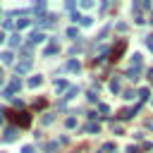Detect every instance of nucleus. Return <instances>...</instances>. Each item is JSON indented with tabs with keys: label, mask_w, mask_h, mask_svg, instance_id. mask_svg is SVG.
<instances>
[{
	"label": "nucleus",
	"mask_w": 153,
	"mask_h": 153,
	"mask_svg": "<svg viewBox=\"0 0 153 153\" xmlns=\"http://www.w3.org/2000/svg\"><path fill=\"white\" fill-rule=\"evenodd\" d=\"M76 93H79V88H76V86H69V88L65 91V96H62V98L57 100V105H65L67 100H72V98H76Z\"/></svg>",
	"instance_id": "1"
},
{
	"label": "nucleus",
	"mask_w": 153,
	"mask_h": 153,
	"mask_svg": "<svg viewBox=\"0 0 153 153\" xmlns=\"http://www.w3.org/2000/svg\"><path fill=\"white\" fill-rule=\"evenodd\" d=\"M17 136H19V129H17V127H7V129H5V134H2V141H5V143H10V141H14Z\"/></svg>",
	"instance_id": "2"
},
{
	"label": "nucleus",
	"mask_w": 153,
	"mask_h": 153,
	"mask_svg": "<svg viewBox=\"0 0 153 153\" xmlns=\"http://www.w3.org/2000/svg\"><path fill=\"white\" fill-rule=\"evenodd\" d=\"M29 69H31V60H22V62L14 65V72H17V74H26Z\"/></svg>",
	"instance_id": "3"
},
{
	"label": "nucleus",
	"mask_w": 153,
	"mask_h": 153,
	"mask_svg": "<svg viewBox=\"0 0 153 153\" xmlns=\"http://www.w3.org/2000/svg\"><path fill=\"white\" fill-rule=\"evenodd\" d=\"M14 120H17L19 127H29V124H31V115H29V112H17Z\"/></svg>",
	"instance_id": "4"
},
{
	"label": "nucleus",
	"mask_w": 153,
	"mask_h": 153,
	"mask_svg": "<svg viewBox=\"0 0 153 153\" xmlns=\"http://www.w3.org/2000/svg\"><path fill=\"white\" fill-rule=\"evenodd\" d=\"M45 41V33H41V31H33L31 36H29V43L31 45H36V43H43Z\"/></svg>",
	"instance_id": "5"
},
{
	"label": "nucleus",
	"mask_w": 153,
	"mask_h": 153,
	"mask_svg": "<svg viewBox=\"0 0 153 153\" xmlns=\"http://www.w3.org/2000/svg\"><path fill=\"white\" fill-rule=\"evenodd\" d=\"M7 43H10L12 48H17V45H22V33H17V31H14V33H12L10 38H7Z\"/></svg>",
	"instance_id": "6"
},
{
	"label": "nucleus",
	"mask_w": 153,
	"mask_h": 153,
	"mask_svg": "<svg viewBox=\"0 0 153 153\" xmlns=\"http://www.w3.org/2000/svg\"><path fill=\"white\" fill-rule=\"evenodd\" d=\"M41 84H43V76H41V74H33V76L29 79V88H38Z\"/></svg>",
	"instance_id": "7"
},
{
	"label": "nucleus",
	"mask_w": 153,
	"mask_h": 153,
	"mask_svg": "<svg viewBox=\"0 0 153 153\" xmlns=\"http://www.w3.org/2000/svg\"><path fill=\"white\" fill-rule=\"evenodd\" d=\"M53 86H55V91H57V93H62V91H67V88H69V84H67L65 79H55V84H53Z\"/></svg>",
	"instance_id": "8"
},
{
	"label": "nucleus",
	"mask_w": 153,
	"mask_h": 153,
	"mask_svg": "<svg viewBox=\"0 0 153 153\" xmlns=\"http://www.w3.org/2000/svg\"><path fill=\"white\" fill-rule=\"evenodd\" d=\"M19 88H22V81H19V79H12V81H10V86H7L5 91L12 96V93H14V91H19Z\"/></svg>",
	"instance_id": "9"
},
{
	"label": "nucleus",
	"mask_w": 153,
	"mask_h": 153,
	"mask_svg": "<svg viewBox=\"0 0 153 153\" xmlns=\"http://www.w3.org/2000/svg\"><path fill=\"white\" fill-rule=\"evenodd\" d=\"M26 26H31V19H17V22H14V29H17V33H19L22 29H26Z\"/></svg>",
	"instance_id": "10"
},
{
	"label": "nucleus",
	"mask_w": 153,
	"mask_h": 153,
	"mask_svg": "<svg viewBox=\"0 0 153 153\" xmlns=\"http://www.w3.org/2000/svg\"><path fill=\"white\" fill-rule=\"evenodd\" d=\"M139 72H141V67H129V69H127V79L136 81V79H139Z\"/></svg>",
	"instance_id": "11"
},
{
	"label": "nucleus",
	"mask_w": 153,
	"mask_h": 153,
	"mask_svg": "<svg viewBox=\"0 0 153 153\" xmlns=\"http://www.w3.org/2000/svg\"><path fill=\"white\" fill-rule=\"evenodd\" d=\"M134 115H136V108H124V110L120 112V117H122V120H131Z\"/></svg>",
	"instance_id": "12"
},
{
	"label": "nucleus",
	"mask_w": 153,
	"mask_h": 153,
	"mask_svg": "<svg viewBox=\"0 0 153 153\" xmlns=\"http://www.w3.org/2000/svg\"><path fill=\"white\" fill-rule=\"evenodd\" d=\"M55 53H60V45H57V43H50V45L43 50V55H45V57H48V55H55Z\"/></svg>",
	"instance_id": "13"
},
{
	"label": "nucleus",
	"mask_w": 153,
	"mask_h": 153,
	"mask_svg": "<svg viewBox=\"0 0 153 153\" xmlns=\"http://www.w3.org/2000/svg\"><path fill=\"white\" fill-rule=\"evenodd\" d=\"M0 57H2V62H5V65H12V62H14V55H12L10 50H5V53H0Z\"/></svg>",
	"instance_id": "14"
},
{
	"label": "nucleus",
	"mask_w": 153,
	"mask_h": 153,
	"mask_svg": "<svg viewBox=\"0 0 153 153\" xmlns=\"http://www.w3.org/2000/svg\"><path fill=\"white\" fill-rule=\"evenodd\" d=\"M67 69H69V72H79V69H81L79 60H69V62H67Z\"/></svg>",
	"instance_id": "15"
},
{
	"label": "nucleus",
	"mask_w": 153,
	"mask_h": 153,
	"mask_svg": "<svg viewBox=\"0 0 153 153\" xmlns=\"http://www.w3.org/2000/svg\"><path fill=\"white\" fill-rule=\"evenodd\" d=\"M108 86H110V91H112V93H120V88H122V84H120V79H112V81H110Z\"/></svg>",
	"instance_id": "16"
},
{
	"label": "nucleus",
	"mask_w": 153,
	"mask_h": 153,
	"mask_svg": "<svg viewBox=\"0 0 153 153\" xmlns=\"http://www.w3.org/2000/svg\"><path fill=\"white\" fill-rule=\"evenodd\" d=\"M41 122H43V124H53V122H55V112H45V115L41 117Z\"/></svg>",
	"instance_id": "17"
},
{
	"label": "nucleus",
	"mask_w": 153,
	"mask_h": 153,
	"mask_svg": "<svg viewBox=\"0 0 153 153\" xmlns=\"http://www.w3.org/2000/svg\"><path fill=\"white\" fill-rule=\"evenodd\" d=\"M43 151H45V153H55V151H57V141H48V143L43 146Z\"/></svg>",
	"instance_id": "18"
},
{
	"label": "nucleus",
	"mask_w": 153,
	"mask_h": 153,
	"mask_svg": "<svg viewBox=\"0 0 153 153\" xmlns=\"http://www.w3.org/2000/svg\"><path fill=\"white\" fill-rule=\"evenodd\" d=\"M84 131H88V134H98V131H100V127L91 122V124H86V127H84Z\"/></svg>",
	"instance_id": "19"
},
{
	"label": "nucleus",
	"mask_w": 153,
	"mask_h": 153,
	"mask_svg": "<svg viewBox=\"0 0 153 153\" xmlns=\"http://www.w3.org/2000/svg\"><path fill=\"white\" fill-rule=\"evenodd\" d=\"M67 36L76 41V38H79V29H76V26H69V29H67Z\"/></svg>",
	"instance_id": "20"
},
{
	"label": "nucleus",
	"mask_w": 153,
	"mask_h": 153,
	"mask_svg": "<svg viewBox=\"0 0 153 153\" xmlns=\"http://www.w3.org/2000/svg\"><path fill=\"white\" fill-rule=\"evenodd\" d=\"M122 50H124V41H120V43H117V48L112 50V60H117V55H120Z\"/></svg>",
	"instance_id": "21"
},
{
	"label": "nucleus",
	"mask_w": 153,
	"mask_h": 153,
	"mask_svg": "<svg viewBox=\"0 0 153 153\" xmlns=\"http://www.w3.org/2000/svg\"><path fill=\"white\" fill-rule=\"evenodd\" d=\"M65 127H67V129H74V127H76V117H67V120H65Z\"/></svg>",
	"instance_id": "22"
},
{
	"label": "nucleus",
	"mask_w": 153,
	"mask_h": 153,
	"mask_svg": "<svg viewBox=\"0 0 153 153\" xmlns=\"http://www.w3.org/2000/svg\"><path fill=\"white\" fill-rule=\"evenodd\" d=\"M79 22H81V26H91L93 24V17H81Z\"/></svg>",
	"instance_id": "23"
},
{
	"label": "nucleus",
	"mask_w": 153,
	"mask_h": 153,
	"mask_svg": "<svg viewBox=\"0 0 153 153\" xmlns=\"http://www.w3.org/2000/svg\"><path fill=\"white\" fill-rule=\"evenodd\" d=\"M86 98H88L91 103H98V93H96V91H88V93H86Z\"/></svg>",
	"instance_id": "24"
},
{
	"label": "nucleus",
	"mask_w": 153,
	"mask_h": 153,
	"mask_svg": "<svg viewBox=\"0 0 153 153\" xmlns=\"http://www.w3.org/2000/svg\"><path fill=\"white\" fill-rule=\"evenodd\" d=\"M139 98L141 100H148V88H139Z\"/></svg>",
	"instance_id": "25"
},
{
	"label": "nucleus",
	"mask_w": 153,
	"mask_h": 153,
	"mask_svg": "<svg viewBox=\"0 0 153 153\" xmlns=\"http://www.w3.org/2000/svg\"><path fill=\"white\" fill-rule=\"evenodd\" d=\"M33 12H45V2H38V5H33Z\"/></svg>",
	"instance_id": "26"
},
{
	"label": "nucleus",
	"mask_w": 153,
	"mask_h": 153,
	"mask_svg": "<svg viewBox=\"0 0 153 153\" xmlns=\"http://www.w3.org/2000/svg\"><path fill=\"white\" fill-rule=\"evenodd\" d=\"M122 98H124V100H134V91H124Z\"/></svg>",
	"instance_id": "27"
},
{
	"label": "nucleus",
	"mask_w": 153,
	"mask_h": 153,
	"mask_svg": "<svg viewBox=\"0 0 153 153\" xmlns=\"http://www.w3.org/2000/svg\"><path fill=\"white\" fill-rule=\"evenodd\" d=\"M98 110H100V112H103V115H108V112H110V108H108V105H105V103H98Z\"/></svg>",
	"instance_id": "28"
},
{
	"label": "nucleus",
	"mask_w": 153,
	"mask_h": 153,
	"mask_svg": "<svg viewBox=\"0 0 153 153\" xmlns=\"http://www.w3.org/2000/svg\"><path fill=\"white\" fill-rule=\"evenodd\" d=\"M103 151H115V143H112V141H108V143H103Z\"/></svg>",
	"instance_id": "29"
},
{
	"label": "nucleus",
	"mask_w": 153,
	"mask_h": 153,
	"mask_svg": "<svg viewBox=\"0 0 153 153\" xmlns=\"http://www.w3.org/2000/svg\"><path fill=\"white\" fill-rule=\"evenodd\" d=\"M127 153H139V146H134V143H131V146H127Z\"/></svg>",
	"instance_id": "30"
},
{
	"label": "nucleus",
	"mask_w": 153,
	"mask_h": 153,
	"mask_svg": "<svg viewBox=\"0 0 153 153\" xmlns=\"http://www.w3.org/2000/svg\"><path fill=\"white\" fill-rule=\"evenodd\" d=\"M93 5H96L93 0H84V2H81V7H93Z\"/></svg>",
	"instance_id": "31"
},
{
	"label": "nucleus",
	"mask_w": 153,
	"mask_h": 153,
	"mask_svg": "<svg viewBox=\"0 0 153 153\" xmlns=\"http://www.w3.org/2000/svg\"><path fill=\"white\" fill-rule=\"evenodd\" d=\"M112 131H115V134H122V127H120V124H115V122H112Z\"/></svg>",
	"instance_id": "32"
},
{
	"label": "nucleus",
	"mask_w": 153,
	"mask_h": 153,
	"mask_svg": "<svg viewBox=\"0 0 153 153\" xmlns=\"http://www.w3.org/2000/svg\"><path fill=\"white\" fill-rule=\"evenodd\" d=\"M22 153H33V146H24V148H22Z\"/></svg>",
	"instance_id": "33"
},
{
	"label": "nucleus",
	"mask_w": 153,
	"mask_h": 153,
	"mask_svg": "<svg viewBox=\"0 0 153 153\" xmlns=\"http://www.w3.org/2000/svg\"><path fill=\"white\" fill-rule=\"evenodd\" d=\"M146 45H148V48H153V36H146Z\"/></svg>",
	"instance_id": "34"
},
{
	"label": "nucleus",
	"mask_w": 153,
	"mask_h": 153,
	"mask_svg": "<svg viewBox=\"0 0 153 153\" xmlns=\"http://www.w3.org/2000/svg\"><path fill=\"white\" fill-rule=\"evenodd\" d=\"M146 127H148V129H153V120H148V122H146Z\"/></svg>",
	"instance_id": "35"
},
{
	"label": "nucleus",
	"mask_w": 153,
	"mask_h": 153,
	"mask_svg": "<svg viewBox=\"0 0 153 153\" xmlns=\"http://www.w3.org/2000/svg\"><path fill=\"white\" fill-rule=\"evenodd\" d=\"M5 38H7V36H5V31H0V43H2Z\"/></svg>",
	"instance_id": "36"
},
{
	"label": "nucleus",
	"mask_w": 153,
	"mask_h": 153,
	"mask_svg": "<svg viewBox=\"0 0 153 153\" xmlns=\"http://www.w3.org/2000/svg\"><path fill=\"white\" fill-rule=\"evenodd\" d=\"M0 122H2V112H0Z\"/></svg>",
	"instance_id": "37"
},
{
	"label": "nucleus",
	"mask_w": 153,
	"mask_h": 153,
	"mask_svg": "<svg viewBox=\"0 0 153 153\" xmlns=\"http://www.w3.org/2000/svg\"><path fill=\"white\" fill-rule=\"evenodd\" d=\"M0 86H2V79H0Z\"/></svg>",
	"instance_id": "38"
},
{
	"label": "nucleus",
	"mask_w": 153,
	"mask_h": 153,
	"mask_svg": "<svg viewBox=\"0 0 153 153\" xmlns=\"http://www.w3.org/2000/svg\"><path fill=\"white\" fill-rule=\"evenodd\" d=\"M151 103H153V100H151Z\"/></svg>",
	"instance_id": "39"
}]
</instances>
